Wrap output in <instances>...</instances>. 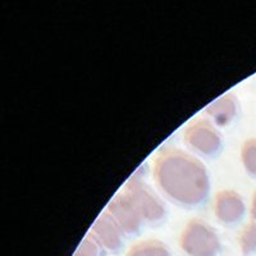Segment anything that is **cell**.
Returning <instances> with one entry per match:
<instances>
[{
	"label": "cell",
	"instance_id": "cell-1",
	"mask_svg": "<svg viewBox=\"0 0 256 256\" xmlns=\"http://www.w3.org/2000/svg\"><path fill=\"white\" fill-rule=\"evenodd\" d=\"M152 176L159 191L182 209H198L209 198L212 182L208 168L198 156L182 148L160 152L154 160Z\"/></svg>",
	"mask_w": 256,
	"mask_h": 256
},
{
	"label": "cell",
	"instance_id": "cell-2",
	"mask_svg": "<svg viewBox=\"0 0 256 256\" xmlns=\"http://www.w3.org/2000/svg\"><path fill=\"white\" fill-rule=\"evenodd\" d=\"M146 177H148V166L144 163L128 178L123 192L138 210L145 226L158 227L166 222L168 210L163 198L146 184Z\"/></svg>",
	"mask_w": 256,
	"mask_h": 256
},
{
	"label": "cell",
	"instance_id": "cell-3",
	"mask_svg": "<svg viewBox=\"0 0 256 256\" xmlns=\"http://www.w3.org/2000/svg\"><path fill=\"white\" fill-rule=\"evenodd\" d=\"M180 246L187 256H219L222 251L216 230L200 218L187 222L180 232Z\"/></svg>",
	"mask_w": 256,
	"mask_h": 256
},
{
	"label": "cell",
	"instance_id": "cell-4",
	"mask_svg": "<svg viewBox=\"0 0 256 256\" xmlns=\"http://www.w3.org/2000/svg\"><path fill=\"white\" fill-rule=\"evenodd\" d=\"M184 141L198 159H214L223 152V136L209 120L198 118L190 122L184 132Z\"/></svg>",
	"mask_w": 256,
	"mask_h": 256
},
{
	"label": "cell",
	"instance_id": "cell-5",
	"mask_svg": "<svg viewBox=\"0 0 256 256\" xmlns=\"http://www.w3.org/2000/svg\"><path fill=\"white\" fill-rule=\"evenodd\" d=\"M105 210L120 226L127 238L138 236L145 226L138 210L124 192L114 196Z\"/></svg>",
	"mask_w": 256,
	"mask_h": 256
},
{
	"label": "cell",
	"instance_id": "cell-6",
	"mask_svg": "<svg viewBox=\"0 0 256 256\" xmlns=\"http://www.w3.org/2000/svg\"><path fill=\"white\" fill-rule=\"evenodd\" d=\"M88 233L102 246L106 255L108 254L116 255L123 250L126 238L124 233L106 210L100 212V216L91 226Z\"/></svg>",
	"mask_w": 256,
	"mask_h": 256
},
{
	"label": "cell",
	"instance_id": "cell-7",
	"mask_svg": "<svg viewBox=\"0 0 256 256\" xmlns=\"http://www.w3.org/2000/svg\"><path fill=\"white\" fill-rule=\"evenodd\" d=\"M214 214L219 223L233 227L246 216V202L234 190H222L214 198Z\"/></svg>",
	"mask_w": 256,
	"mask_h": 256
},
{
	"label": "cell",
	"instance_id": "cell-8",
	"mask_svg": "<svg viewBox=\"0 0 256 256\" xmlns=\"http://www.w3.org/2000/svg\"><path fill=\"white\" fill-rule=\"evenodd\" d=\"M205 113L209 116L210 122L216 127H228L238 116L240 102L232 92L224 94L208 105Z\"/></svg>",
	"mask_w": 256,
	"mask_h": 256
},
{
	"label": "cell",
	"instance_id": "cell-9",
	"mask_svg": "<svg viewBox=\"0 0 256 256\" xmlns=\"http://www.w3.org/2000/svg\"><path fill=\"white\" fill-rule=\"evenodd\" d=\"M127 256H172V252L163 241L148 238L134 244Z\"/></svg>",
	"mask_w": 256,
	"mask_h": 256
},
{
	"label": "cell",
	"instance_id": "cell-10",
	"mask_svg": "<svg viewBox=\"0 0 256 256\" xmlns=\"http://www.w3.org/2000/svg\"><path fill=\"white\" fill-rule=\"evenodd\" d=\"M241 162L246 173L256 180V138H248L242 144Z\"/></svg>",
	"mask_w": 256,
	"mask_h": 256
},
{
	"label": "cell",
	"instance_id": "cell-11",
	"mask_svg": "<svg viewBox=\"0 0 256 256\" xmlns=\"http://www.w3.org/2000/svg\"><path fill=\"white\" fill-rule=\"evenodd\" d=\"M240 248L244 256H251L256 254V224L248 223L240 233Z\"/></svg>",
	"mask_w": 256,
	"mask_h": 256
},
{
	"label": "cell",
	"instance_id": "cell-12",
	"mask_svg": "<svg viewBox=\"0 0 256 256\" xmlns=\"http://www.w3.org/2000/svg\"><path fill=\"white\" fill-rule=\"evenodd\" d=\"M72 256H106V252L94 240L90 233H88L84 238L80 242L78 248Z\"/></svg>",
	"mask_w": 256,
	"mask_h": 256
},
{
	"label": "cell",
	"instance_id": "cell-13",
	"mask_svg": "<svg viewBox=\"0 0 256 256\" xmlns=\"http://www.w3.org/2000/svg\"><path fill=\"white\" fill-rule=\"evenodd\" d=\"M250 214H251V219H252V222H254V223L256 224V191L254 192V195H252V200H251Z\"/></svg>",
	"mask_w": 256,
	"mask_h": 256
}]
</instances>
